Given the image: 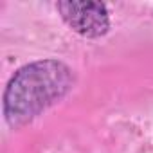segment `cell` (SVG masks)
Masks as SVG:
<instances>
[{
	"label": "cell",
	"instance_id": "1",
	"mask_svg": "<svg viewBox=\"0 0 153 153\" xmlns=\"http://www.w3.org/2000/svg\"><path fill=\"white\" fill-rule=\"evenodd\" d=\"M74 85L72 70L58 59H40L15 72L4 92V117L22 128L63 99Z\"/></svg>",
	"mask_w": 153,
	"mask_h": 153
},
{
	"label": "cell",
	"instance_id": "2",
	"mask_svg": "<svg viewBox=\"0 0 153 153\" xmlns=\"http://www.w3.org/2000/svg\"><path fill=\"white\" fill-rule=\"evenodd\" d=\"M56 9L61 20L83 38H101L110 29L108 9L103 2L94 0H65Z\"/></svg>",
	"mask_w": 153,
	"mask_h": 153
}]
</instances>
